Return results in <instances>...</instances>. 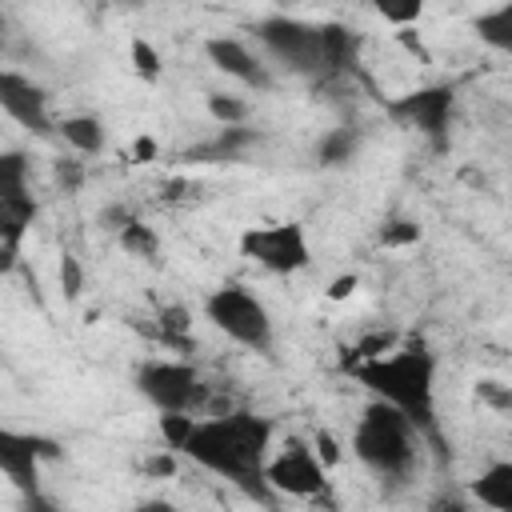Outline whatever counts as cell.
<instances>
[{"mask_svg": "<svg viewBox=\"0 0 512 512\" xmlns=\"http://www.w3.org/2000/svg\"><path fill=\"white\" fill-rule=\"evenodd\" d=\"M160 436L168 440V452L192 460L196 468L244 488V492H264V464L276 444V424L260 412L248 408H228V412H164L160 416Z\"/></svg>", "mask_w": 512, "mask_h": 512, "instance_id": "1", "label": "cell"}, {"mask_svg": "<svg viewBox=\"0 0 512 512\" xmlns=\"http://www.w3.org/2000/svg\"><path fill=\"white\" fill-rule=\"evenodd\" d=\"M436 352L428 344H400L392 352H372L352 364V380L376 400L400 408L420 432H436Z\"/></svg>", "mask_w": 512, "mask_h": 512, "instance_id": "2", "label": "cell"}, {"mask_svg": "<svg viewBox=\"0 0 512 512\" xmlns=\"http://www.w3.org/2000/svg\"><path fill=\"white\" fill-rule=\"evenodd\" d=\"M252 32H256V44L264 48V56H272L292 76H308V80L344 72L356 52V40L344 24H312V20H300L288 12L260 16L252 24Z\"/></svg>", "mask_w": 512, "mask_h": 512, "instance_id": "3", "label": "cell"}, {"mask_svg": "<svg viewBox=\"0 0 512 512\" xmlns=\"http://www.w3.org/2000/svg\"><path fill=\"white\" fill-rule=\"evenodd\" d=\"M352 456L380 480H404L420 456V428L392 404L368 400L352 428Z\"/></svg>", "mask_w": 512, "mask_h": 512, "instance_id": "4", "label": "cell"}, {"mask_svg": "<svg viewBox=\"0 0 512 512\" xmlns=\"http://www.w3.org/2000/svg\"><path fill=\"white\" fill-rule=\"evenodd\" d=\"M204 316L216 332H224L232 344L248 348V352H272L276 344V324H272V312L268 304L248 292L244 284H220L208 292L204 300Z\"/></svg>", "mask_w": 512, "mask_h": 512, "instance_id": "5", "label": "cell"}, {"mask_svg": "<svg viewBox=\"0 0 512 512\" xmlns=\"http://www.w3.org/2000/svg\"><path fill=\"white\" fill-rule=\"evenodd\" d=\"M136 392L164 416V412H184V416H200L212 400L204 376L184 364V360H144L136 368Z\"/></svg>", "mask_w": 512, "mask_h": 512, "instance_id": "6", "label": "cell"}, {"mask_svg": "<svg viewBox=\"0 0 512 512\" xmlns=\"http://www.w3.org/2000/svg\"><path fill=\"white\" fill-rule=\"evenodd\" d=\"M240 256L276 276H292L312 264V244L300 220H268L240 232Z\"/></svg>", "mask_w": 512, "mask_h": 512, "instance_id": "7", "label": "cell"}, {"mask_svg": "<svg viewBox=\"0 0 512 512\" xmlns=\"http://www.w3.org/2000/svg\"><path fill=\"white\" fill-rule=\"evenodd\" d=\"M328 484V464L316 456V448L300 436H288L280 448L272 444L268 464H264V488L280 492V496H296V500H312L320 496Z\"/></svg>", "mask_w": 512, "mask_h": 512, "instance_id": "8", "label": "cell"}, {"mask_svg": "<svg viewBox=\"0 0 512 512\" xmlns=\"http://www.w3.org/2000/svg\"><path fill=\"white\" fill-rule=\"evenodd\" d=\"M52 460H60V440H52L44 432H24V428L0 424V476L12 488H20L28 500H36L40 472Z\"/></svg>", "mask_w": 512, "mask_h": 512, "instance_id": "9", "label": "cell"}, {"mask_svg": "<svg viewBox=\"0 0 512 512\" xmlns=\"http://www.w3.org/2000/svg\"><path fill=\"white\" fill-rule=\"evenodd\" d=\"M0 112L20 124L24 132L48 140L56 136V120H52V96L44 84H36L32 76L24 72H12V68H0Z\"/></svg>", "mask_w": 512, "mask_h": 512, "instance_id": "10", "label": "cell"}, {"mask_svg": "<svg viewBox=\"0 0 512 512\" xmlns=\"http://www.w3.org/2000/svg\"><path fill=\"white\" fill-rule=\"evenodd\" d=\"M452 108H456V88L452 84H424V88H412V92H404L388 104V112L396 120H404L408 128H416L420 136H428L436 144L448 136Z\"/></svg>", "mask_w": 512, "mask_h": 512, "instance_id": "11", "label": "cell"}, {"mask_svg": "<svg viewBox=\"0 0 512 512\" xmlns=\"http://www.w3.org/2000/svg\"><path fill=\"white\" fill-rule=\"evenodd\" d=\"M204 56L216 72H224L228 80H236L240 88H252V92H272V68L264 64L260 52H252L244 40L236 36H208L204 40Z\"/></svg>", "mask_w": 512, "mask_h": 512, "instance_id": "12", "label": "cell"}, {"mask_svg": "<svg viewBox=\"0 0 512 512\" xmlns=\"http://www.w3.org/2000/svg\"><path fill=\"white\" fill-rule=\"evenodd\" d=\"M56 136L76 152V156H100L108 148V128L96 112H72L56 120Z\"/></svg>", "mask_w": 512, "mask_h": 512, "instance_id": "13", "label": "cell"}, {"mask_svg": "<svg viewBox=\"0 0 512 512\" xmlns=\"http://www.w3.org/2000/svg\"><path fill=\"white\" fill-rule=\"evenodd\" d=\"M252 144H260V132H256V128H248V124H220L216 140L196 144V148H188L184 156H188V160H200V164H216V160H240V156H244Z\"/></svg>", "mask_w": 512, "mask_h": 512, "instance_id": "14", "label": "cell"}, {"mask_svg": "<svg viewBox=\"0 0 512 512\" xmlns=\"http://www.w3.org/2000/svg\"><path fill=\"white\" fill-rule=\"evenodd\" d=\"M472 496L492 508V512H512V460H496L488 464L476 480H472Z\"/></svg>", "mask_w": 512, "mask_h": 512, "instance_id": "15", "label": "cell"}, {"mask_svg": "<svg viewBox=\"0 0 512 512\" xmlns=\"http://www.w3.org/2000/svg\"><path fill=\"white\" fill-rule=\"evenodd\" d=\"M32 220H36L32 192L28 196H0V248H16L20 252V240L32 228Z\"/></svg>", "mask_w": 512, "mask_h": 512, "instance_id": "16", "label": "cell"}, {"mask_svg": "<svg viewBox=\"0 0 512 512\" xmlns=\"http://www.w3.org/2000/svg\"><path fill=\"white\" fill-rule=\"evenodd\" d=\"M472 28H476L480 44H488L492 52H512V0L480 12Z\"/></svg>", "mask_w": 512, "mask_h": 512, "instance_id": "17", "label": "cell"}, {"mask_svg": "<svg viewBox=\"0 0 512 512\" xmlns=\"http://www.w3.org/2000/svg\"><path fill=\"white\" fill-rule=\"evenodd\" d=\"M356 152H360V132H356V128H332V132H324V136L316 140V160H320L324 168H340V164H348Z\"/></svg>", "mask_w": 512, "mask_h": 512, "instance_id": "18", "label": "cell"}, {"mask_svg": "<svg viewBox=\"0 0 512 512\" xmlns=\"http://www.w3.org/2000/svg\"><path fill=\"white\" fill-rule=\"evenodd\" d=\"M116 240H120V248H124L128 256H140V260H156V252H160L156 228L144 224V220H136V216H128V220L116 228Z\"/></svg>", "mask_w": 512, "mask_h": 512, "instance_id": "19", "label": "cell"}, {"mask_svg": "<svg viewBox=\"0 0 512 512\" xmlns=\"http://www.w3.org/2000/svg\"><path fill=\"white\" fill-rule=\"evenodd\" d=\"M32 160L20 148H0V196H28Z\"/></svg>", "mask_w": 512, "mask_h": 512, "instance_id": "20", "label": "cell"}, {"mask_svg": "<svg viewBox=\"0 0 512 512\" xmlns=\"http://www.w3.org/2000/svg\"><path fill=\"white\" fill-rule=\"evenodd\" d=\"M364 4L392 28H416L428 12V0H364Z\"/></svg>", "mask_w": 512, "mask_h": 512, "instance_id": "21", "label": "cell"}, {"mask_svg": "<svg viewBox=\"0 0 512 512\" xmlns=\"http://www.w3.org/2000/svg\"><path fill=\"white\" fill-rule=\"evenodd\" d=\"M208 116L216 124H248V100L228 96V92H212L208 96Z\"/></svg>", "mask_w": 512, "mask_h": 512, "instance_id": "22", "label": "cell"}, {"mask_svg": "<svg viewBox=\"0 0 512 512\" xmlns=\"http://www.w3.org/2000/svg\"><path fill=\"white\" fill-rule=\"evenodd\" d=\"M416 240H420V224H412V220H392L380 228V244H388V248H404Z\"/></svg>", "mask_w": 512, "mask_h": 512, "instance_id": "23", "label": "cell"}, {"mask_svg": "<svg viewBox=\"0 0 512 512\" xmlns=\"http://www.w3.org/2000/svg\"><path fill=\"white\" fill-rule=\"evenodd\" d=\"M60 288H64V296H68V300H76V296H80V288H84V268H80V260H76L72 252H64V256H60Z\"/></svg>", "mask_w": 512, "mask_h": 512, "instance_id": "24", "label": "cell"}, {"mask_svg": "<svg viewBox=\"0 0 512 512\" xmlns=\"http://www.w3.org/2000/svg\"><path fill=\"white\" fill-rule=\"evenodd\" d=\"M160 336L172 340V344H184L188 340V312L184 308H164L160 312Z\"/></svg>", "mask_w": 512, "mask_h": 512, "instance_id": "25", "label": "cell"}, {"mask_svg": "<svg viewBox=\"0 0 512 512\" xmlns=\"http://www.w3.org/2000/svg\"><path fill=\"white\" fill-rule=\"evenodd\" d=\"M132 64H136V72L144 80H156L160 76V52L152 44H144V40H132Z\"/></svg>", "mask_w": 512, "mask_h": 512, "instance_id": "26", "label": "cell"}, {"mask_svg": "<svg viewBox=\"0 0 512 512\" xmlns=\"http://www.w3.org/2000/svg\"><path fill=\"white\" fill-rule=\"evenodd\" d=\"M56 180H60L64 188H76V184H80V164H76V160H60V164H56Z\"/></svg>", "mask_w": 512, "mask_h": 512, "instance_id": "27", "label": "cell"}, {"mask_svg": "<svg viewBox=\"0 0 512 512\" xmlns=\"http://www.w3.org/2000/svg\"><path fill=\"white\" fill-rule=\"evenodd\" d=\"M132 156H136V164H148V160L156 156V144H152L148 136H140V140H136V148H132Z\"/></svg>", "mask_w": 512, "mask_h": 512, "instance_id": "28", "label": "cell"}, {"mask_svg": "<svg viewBox=\"0 0 512 512\" xmlns=\"http://www.w3.org/2000/svg\"><path fill=\"white\" fill-rule=\"evenodd\" d=\"M348 288H356V276H344V280H336L332 296H348Z\"/></svg>", "mask_w": 512, "mask_h": 512, "instance_id": "29", "label": "cell"}, {"mask_svg": "<svg viewBox=\"0 0 512 512\" xmlns=\"http://www.w3.org/2000/svg\"><path fill=\"white\" fill-rule=\"evenodd\" d=\"M108 4H116V8H144L148 0H108Z\"/></svg>", "mask_w": 512, "mask_h": 512, "instance_id": "30", "label": "cell"}]
</instances>
